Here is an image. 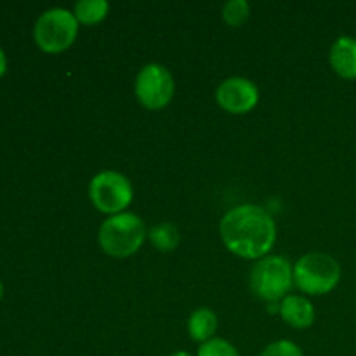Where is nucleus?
Wrapping results in <instances>:
<instances>
[{"instance_id":"obj_1","label":"nucleus","mask_w":356,"mask_h":356,"mask_svg":"<svg viewBox=\"0 0 356 356\" xmlns=\"http://www.w3.org/2000/svg\"><path fill=\"white\" fill-rule=\"evenodd\" d=\"M219 235L232 254L242 259L259 261L270 256L277 242V222L259 205L243 204L222 216Z\"/></svg>"},{"instance_id":"obj_2","label":"nucleus","mask_w":356,"mask_h":356,"mask_svg":"<svg viewBox=\"0 0 356 356\" xmlns=\"http://www.w3.org/2000/svg\"><path fill=\"white\" fill-rule=\"evenodd\" d=\"M148 232L145 222L134 212L108 216L97 232V242L104 254L117 259L134 256L145 243Z\"/></svg>"},{"instance_id":"obj_3","label":"nucleus","mask_w":356,"mask_h":356,"mask_svg":"<svg viewBox=\"0 0 356 356\" xmlns=\"http://www.w3.org/2000/svg\"><path fill=\"white\" fill-rule=\"evenodd\" d=\"M254 294L266 302H280L294 285V266L284 256H270L256 261L249 275Z\"/></svg>"},{"instance_id":"obj_4","label":"nucleus","mask_w":356,"mask_h":356,"mask_svg":"<svg viewBox=\"0 0 356 356\" xmlns=\"http://www.w3.org/2000/svg\"><path fill=\"white\" fill-rule=\"evenodd\" d=\"M341 266L332 256L308 252L294 264V285L308 296H325L337 287Z\"/></svg>"},{"instance_id":"obj_5","label":"nucleus","mask_w":356,"mask_h":356,"mask_svg":"<svg viewBox=\"0 0 356 356\" xmlns=\"http://www.w3.org/2000/svg\"><path fill=\"white\" fill-rule=\"evenodd\" d=\"M80 23L75 14L63 7H52L38 16L33 28V37L38 47L51 54L72 47L79 35Z\"/></svg>"},{"instance_id":"obj_6","label":"nucleus","mask_w":356,"mask_h":356,"mask_svg":"<svg viewBox=\"0 0 356 356\" xmlns=\"http://www.w3.org/2000/svg\"><path fill=\"white\" fill-rule=\"evenodd\" d=\"M89 198L94 207L108 216L120 214L132 204L134 188L127 176L117 170H103L90 179Z\"/></svg>"},{"instance_id":"obj_7","label":"nucleus","mask_w":356,"mask_h":356,"mask_svg":"<svg viewBox=\"0 0 356 356\" xmlns=\"http://www.w3.org/2000/svg\"><path fill=\"white\" fill-rule=\"evenodd\" d=\"M176 83L169 68L160 63H148L139 70L134 82V94L146 110H162L172 101Z\"/></svg>"},{"instance_id":"obj_8","label":"nucleus","mask_w":356,"mask_h":356,"mask_svg":"<svg viewBox=\"0 0 356 356\" xmlns=\"http://www.w3.org/2000/svg\"><path fill=\"white\" fill-rule=\"evenodd\" d=\"M216 103L232 115H245L259 103V89L245 76H229L216 89Z\"/></svg>"},{"instance_id":"obj_9","label":"nucleus","mask_w":356,"mask_h":356,"mask_svg":"<svg viewBox=\"0 0 356 356\" xmlns=\"http://www.w3.org/2000/svg\"><path fill=\"white\" fill-rule=\"evenodd\" d=\"M315 306L308 298L299 294H289L280 301V316L287 325L294 329H308L315 322Z\"/></svg>"},{"instance_id":"obj_10","label":"nucleus","mask_w":356,"mask_h":356,"mask_svg":"<svg viewBox=\"0 0 356 356\" xmlns=\"http://www.w3.org/2000/svg\"><path fill=\"white\" fill-rule=\"evenodd\" d=\"M330 66L339 76L346 80L356 79V38L339 37L330 47Z\"/></svg>"},{"instance_id":"obj_11","label":"nucleus","mask_w":356,"mask_h":356,"mask_svg":"<svg viewBox=\"0 0 356 356\" xmlns=\"http://www.w3.org/2000/svg\"><path fill=\"white\" fill-rule=\"evenodd\" d=\"M218 315L212 309L198 308L188 318V334L193 341L204 344L207 341L214 339L216 332H218Z\"/></svg>"},{"instance_id":"obj_12","label":"nucleus","mask_w":356,"mask_h":356,"mask_svg":"<svg viewBox=\"0 0 356 356\" xmlns=\"http://www.w3.org/2000/svg\"><path fill=\"white\" fill-rule=\"evenodd\" d=\"M148 238L152 245L160 252H172L181 242V233L170 222H159L148 232Z\"/></svg>"},{"instance_id":"obj_13","label":"nucleus","mask_w":356,"mask_h":356,"mask_svg":"<svg viewBox=\"0 0 356 356\" xmlns=\"http://www.w3.org/2000/svg\"><path fill=\"white\" fill-rule=\"evenodd\" d=\"M108 10H110V3L106 0H80L75 3L73 14L80 24L90 26V24L101 23L108 16Z\"/></svg>"},{"instance_id":"obj_14","label":"nucleus","mask_w":356,"mask_h":356,"mask_svg":"<svg viewBox=\"0 0 356 356\" xmlns=\"http://www.w3.org/2000/svg\"><path fill=\"white\" fill-rule=\"evenodd\" d=\"M250 16V6L245 0H229L222 7V19L226 24L233 28H238L249 19Z\"/></svg>"},{"instance_id":"obj_15","label":"nucleus","mask_w":356,"mask_h":356,"mask_svg":"<svg viewBox=\"0 0 356 356\" xmlns=\"http://www.w3.org/2000/svg\"><path fill=\"white\" fill-rule=\"evenodd\" d=\"M197 356H240V353L229 341L214 337V339L200 344Z\"/></svg>"},{"instance_id":"obj_16","label":"nucleus","mask_w":356,"mask_h":356,"mask_svg":"<svg viewBox=\"0 0 356 356\" xmlns=\"http://www.w3.org/2000/svg\"><path fill=\"white\" fill-rule=\"evenodd\" d=\"M261 356H305L301 348L289 339H280L264 348Z\"/></svg>"},{"instance_id":"obj_17","label":"nucleus","mask_w":356,"mask_h":356,"mask_svg":"<svg viewBox=\"0 0 356 356\" xmlns=\"http://www.w3.org/2000/svg\"><path fill=\"white\" fill-rule=\"evenodd\" d=\"M6 66H7L6 54H3V51H2V49H0V76H2L3 72H6Z\"/></svg>"},{"instance_id":"obj_18","label":"nucleus","mask_w":356,"mask_h":356,"mask_svg":"<svg viewBox=\"0 0 356 356\" xmlns=\"http://www.w3.org/2000/svg\"><path fill=\"white\" fill-rule=\"evenodd\" d=\"M170 356H193V355H191L190 351H183V350H181V351H176V353H172Z\"/></svg>"},{"instance_id":"obj_19","label":"nucleus","mask_w":356,"mask_h":356,"mask_svg":"<svg viewBox=\"0 0 356 356\" xmlns=\"http://www.w3.org/2000/svg\"><path fill=\"white\" fill-rule=\"evenodd\" d=\"M2 291H3V287H2V282H0V298H2Z\"/></svg>"}]
</instances>
